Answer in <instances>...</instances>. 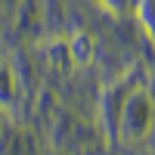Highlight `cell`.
<instances>
[{"instance_id":"cell-1","label":"cell","mask_w":155,"mask_h":155,"mask_svg":"<svg viewBox=\"0 0 155 155\" xmlns=\"http://www.w3.org/2000/svg\"><path fill=\"white\" fill-rule=\"evenodd\" d=\"M93 50H96V44H93V37H90L87 31H78L68 41V56H71L74 65H81V68L93 62Z\"/></svg>"}]
</instances>
